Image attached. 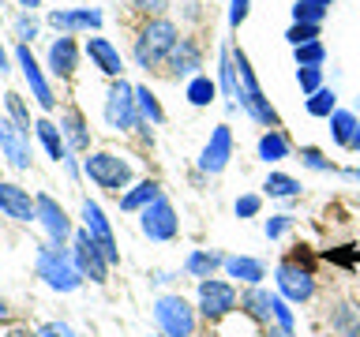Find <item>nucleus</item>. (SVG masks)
Masks as SVG:
<instances>
[{
	"instance_id": "obj_1",
	"label": "nucleus",
	"mask_w": 360,
	"mask_h": 337,
	"mask_svg": "<svg viewBox=\"0 0 360 337\" xmlns=\"http://www.w3.org/2000/svg\"><path fill=\"white\" fill-rule=\"evenodd\" d=\"M176 45H180V30H176L173 19H165V15L146 19L139 38H135V64L146 67V72H150V67H162V64H169V56H173Z\"/></svg>"
},
{
	"instance_id": "obj_2",
	"label": "nucleus",
	"mask_w": 360,
	"mask_h": 337,
	"mask_svg": "<svg viewBox=\"0 0 360 337\" xmlns=\"http://www.w3.org/2000/svg\"><path fill=\"white\" fill-rule=\"evenodd\" d=\"M233 64H236V75H240V109H244L255 124H263L266 131H278V128H281V117H278V109L270 105V98L263 94V86H259L248 53H244V49H233Z\"/></svg>"
},
{
	"instance_id": "obj_3",
	"label": "nucleus",
	"mask_w": 360,
	"mask_h": 337,
	"mask_svg": "<svg viewBox=\"0 0 360 337\" xmlns=\"http://www.w3.org/2000/svg\"><path fill=\"white\" fill-rule=\"evenodd\" d=\"M34 266H38V277L53 292H75L79 285H83V274H79V266L72 258V247L41 244L38 255H34Z\"/></svg>"
},
{
	"instance_id": "obj_4",
	"label": "nucleus",
	"mask_w": 360,
	"mask_h": 337,
	"mask_svg": "<svg viewBox=\"0 0 360 337\" xmlns=\"http://www.w3.org/2000/svg\"><path fill=\"white\" fill-rule=\"evenodd\" d=\"M154 326L162 337H195L199 308H191L180 292H165L154 300Z\"/></svg>"
},
{
	"instance_id": "obj_5",
	"label": "nucleus",
	"mask_w": 360,
	"mask_h": 337,
	"mask_svg": "<svg viewBox=\"0 0 360 337\" xmlns=\"http://www.w3.org/2000/svg\"><path fill=\"white\" fill-rule=\"evenodd\" d=\"M83 173H86L90 184L109 191V195H120V191L131 184V161H124V157L112 154V150H94L83 161Z\"/></svg>"
},
{
	"instance_id": "obj_6",
	"label": "nucleus",
	"mask_w": 360,
	"mask_h": 337,
	"mask_svg": "<svg viewBox=\"0 0 360 337\" xmlns=\"http://www.w3.org/2000/svg\"><path fill=\"white\" fill-rule=\"evenodd\" d=\"M101 117L112 131H131L139 128V105H135V86L128 79H112V86L105 90V105H101Z\"/></svg>"
},
{
	"instance_id": "obj_7",
	"label": "nucleus",
	"mask_w": 360,
	"mask_h": 337,
	"mask_svg": "<svg viewBox=\"0 0 360 337\" xmlns=\"http://www.w3.org/2000/svg\"><path fill=\"white\" fill-rule=\"evenodd\" d=\"M199 319L202 322H221L225 315H233L236 308H240V292H236L233 281H221V277H207L199 281Z\"/></svg>"
},
{
	"instance_id": "obj_8",
	"label": "nucleus",
	"mask_w": 360,
	"mask_h": 337,
	"mask_svg": "<svg viewBox=\"0 0 360 337\" xmlns=\"http://www.w3.org/2000/svg\"><path fill=\"white\" fill-rule=\"evenodd\" d=\"M139 229H143L146 240H154V244H173L180 236V218H176L173 202L165 195H158L150 206L139 213Z\"/></svg>"
},
{
	"instance_id": "obj_9",
	"label": "nucleus",
	"mask_w": 360,
	"mask_h": 337,
	"mask_svg": "<svg viewBox=\"0 0 360 337\" xmlns=\"http://www.w3.org/2000/svg\"><path fill=\"white\" fill-rule=\"evenodd\" d=\"M72 258H75V266H79V274H83V281H94V285H105L109 281V258L105 251L98 247V240L90 236L86 229H79L72 236Z\"/></svg>"
},
{
	"instance_id": "obj_10",
	"label": "nucleus",
	"mask_w": 360,
	"mask_h": 337,
	"mask_svg": "<svg viewBox=\"0 0 360 337\" xmlns=\"http://www.w3.org/2000/svg\"><path fill=\"white\" fill-rule=\"evenodd\" d=\"M274 281H278L281 300H289V303H308L315 296V274H311V266L297 263V258H281L278 270H274Z\"/></svg>"
},
{
	"instance_id": "obj_11",
	"label": "nucleus",
	"mask_w": 360,
	"mask_h": 337,
	"mask_svg": "<svg viewBox=\"0 0 360 337\" xmlns=\"http://www.w3.org/2000/svg\"><path fill=\"white\" fill-rule=\"evenodd\" d=\"M38 199V221H41V229H45V236H49V244L53 247H64V244H72V236H75V229H72V218L64 213V206L56 202L53 195H34Z\"/></svg>"
},
{
	"instance_id": "obj_12",
	"label": "nucleus",
	"mask_w": 360,
	"mask_h": 337,
	"mask_svg": "<svg viewBox=\"0 0 360 337\" xmlns=\"http://www.w3.org/2000/svg\"><path fill=\"white\" fill-rule=\"evenodd\" d=\"M0 157L11 168H30V131H22L11 117H0Z\"/></svg>"
},
{
	"instance_id": "obj_13",
	"label": "nucleus",
	"mask_w": 360,
	"mask_h": 337,
	"mask_svg": "<svg viewBox=\"0 0 360 337\" xmlns=\"http://www.w3.org/2000/svg\"><path fill=\"white\" fill-rule=\"evenodd\" d=\"M79 213H83V229H86L90 236H94V240H98V247L105 251V258H109L112 266H117V263H120V247H117V236H112V225H109V218H105V213H101V206H98L94 199H83V210H79Z\"/></svg>"
},
{
	"instance_id": "obj_14",
	"label": "nucleus",
	"mask_w": 360,
	"mask_h": 337,
	"mask_svg": "<svg viewBox=\"0 0 360 337\" xmlns=\"http://www.w3.org/2000/svg\"><path fill=\"white\" fill-rule=\"evenodd\" d=\"M15 64L22 67V79H27V86H30V94H34V101L49 112V109H56V94H53V86H49V79H45V72H41V64L34 60V53L27 49V45H15Z\"/></svg>"
},
{
	"instance_id": "obj_15",
	"label": "nucleus",
	"mask_w": 360,
	"mask_h": 337,
	"mask_svg": "<svg viewBox=\"0 0 360 337\" xmlns=\"http://www.w3.org/2000/svg\"><path fill=\"white\" fill-rule=\"evenodd\" d=\"M0 213L11 221L30 225V221H38V199H34L27 187L11 184V180H0Z\"/></svg>"
},
{
	"instance_id": "obj_16",
	"label": "nucleus",
	"mask_w": 360,
	"mask_h": 337,
	"mask_svg": "<svg viewBox=\"0 0 360 337\" xmlns=\"http://www.w3.org/2000/svg\"><path fill=\"white\" fill-rule=\"evenodd\" d=\"M229 157H233V131H229V124H218V128L210 131L207 146H202V154H199V168L210 176H218V173H225Z\"/></svg>"
},
{
	"instance_id": "obj_17",
	"label": "nucleus",
	"mask_w": 360,
	"mask_h": 337,
	"mask_svg": "<svg viewBox=\"0 0 360 337\" xmlns=\"http://www.w3.org/2000/svg\"><path fill=\"white\" fill-rule=\"evenodd\" d=\"M45 22L56 34H79V30H98L101 27V11L98 8H53Z\"/></svg>"
},
{
	"instance_id": "obj_18",
	"label": "nucleus",
	"mask_w": 360,
	"mask_h": 337,
	"mask_svg": "<svg viewBox=\"0 0 360 337\" xmlns=\"http://www.w3.org/2000/svg\"><path fill=\"white\" fill-rule=\"evenodd\" d=\"M45 67H49L56 79H72V75H75V67H79V45H75L72 34H60V38L49 41Z\"/></svg>"
},
{
	"instance_id": "obj_19",
	"label": "nucleus",
	"mask_w": 360,
	"mask_h": 337,
	"mask_svg": "<svg viewBox=\"0 0 360 337\" xmlns=\"http://www.w3.org/2000/svg\"><path fill=\"white\" fill-rule=\"evenodd\" d=\"M83 53L90 56V64H94L101 75H109V79H120V75H124V56H120V49H117L109 38H101V34L86 38Z\"/></svg>"
},
{
	"instance_id": "obj_20",
	"label": "nucleus",
	"mask_w": 360,
	"mask_h": 337,
	"mask_svg": "<svg viewBox=\"0 0 360 337\" xmlns=\"http://www.w3.org/2000/svg\"><path fill=\"white\" fill-rule=\"evenodd\" d=\"M326 326L334 337H360V303L356 300H334L326 308Z\"/></svg>"
},
{
	"instance_id": "obj_21",
	"label": "nucleus",
	"mask_w": 360,
	"mask_h": 337,
	"mask_svg": "<svg viewBox=\"0 0 360 337\" xmlns=\"http://www.w3.org/2000/svg\"><path fill=\"white\" fill-rule=\"evenodd\" d=\"M240 311L263 330V326L274 322V296L263 285H248V289H240Z\"/></svg>"
},
{
	"instance_id": "obj_22",
	"label": "nucleus",
	"mask_w": 360,
	"mask_h": 337,
	"mask_svg": "<svg viewBox=\"0 0 360 337\" xmlns=\"http://www.w3.org/2000/svg\"><path fill=\"white\" fill-rule=\"evenodd\" d=\"M202 45L191 41V38H180V45L173 49V56H169V72H173V79H195L202 75Z\"/></svg>"
},
{
	"instance_id": "obj_23",
	"label": "nucleus",
	"mask_w": 360,
	"mask_h": 337,
	"mask_svg": "<svg viewBox=\"0 0 360 337\" xmlns=\"http://www.w3.org/2000/svg\"><path fill=\"white\" fill-rule=\"evenodd\" d=\"M60 135H64L68 150H75V154L90 150V124H86V117L79 109H64L60 112Z\"/></svg>"
},
{
	"instance_id": "obj_24",
	"label": "nucleus",
	"mask_w": 360,
	"mask_h": 337,
	"mask_svg": "<svg viewBox=\"0 0 360 337\" xmlns=\"http://www.w3.org/2000/svg\"><path fill=\"white\" fill-rule=\"evenodd\" d=\"M225 274L233 277V285L240 281V285H263V277H266V266L259 263V258H248V255H225Z\"/></svg>"
},
{
	"instance_id": "obj_25",
	"label": "nucleus",
	"mask_w": 360,
	"mask_h": 337,
	"mask_svg": "<svg viewBox=\"0 0 360 337\" xmlns=\"http://www.w3.org/2000/svg\"><path fill=\"white\" fill-rule=\"evenodd\" d=\"M162 195V184L158 180H143V184H135V187H128L120 195V210H128V213H143L150 202Z\"/></svg>"
},
{
	"instance_id": "obj_26",
	"label": "nucleus",
	"mask_w": 360,
	"mask_h": 337,
	"mask_svg": "<svg viewBox=\"0 0 360 337\" xmlns=\"http://www.w3.org/2000/svg\"><path fill=\"white\" fill-rule=\"evenodd\" d=\"M34 131H38V139L45 146V154L53 157V161H68V143H64V135H60V124H53V120H34Z\"/></svg>"
},
{
	"instance_id": "obj_27",
	"label": "nucleus",
	"mask_w": 360,
	"mask_h": 337,
	"mask_svg": "<svg viewBox=\"0 0 360 337\" xmlns=\"http://www.w3.org/2000/svg\"><path fill=\"white\" fill-rule=\"evenodd\" d=\"M289 154H292V146H289V135L281 131V128L259 135V161L274 165V161H285Z\"/></svg>"
},
{
	"instance_id": "obj_28",
	"label": "nucleus",
	"mask_w": 360,
	"mask_h": 337,
	"mask_svg": "<svg viewBox=\"0 0 360 337\" xmlns=\"http://www.w3.org/2000/svg\"><path fill=\"white\" fill-rule=\"evenodd\" d=\"M218 90L225 98H240V75H236L229 45H221V53H218Z\"/></svg>"
},
{
	"instance_id": "obj_29",
	"label": "nucleus",
	"mask_w": 360,
	"mask_h": 337,
	"mask_svg": "<svg viewBox=\"0 0 360 337\" xmlns=\"http://www.w3.org/2000/svg\"><path fill=\"white\" fill-rule=\"evenodd\" d=\"M221 266H225V255H218V251H191L184 258V270H188L191 277H199V281L214 277Z\"/></svg>"
},
{
	"instance_id": "obj_30",
	"label": "nucleus",
	"mask_w": 360,
	"mask_h": 337,
	"mask_svg": "<svg viewBox=\"0 0 360 337\" xmlns=\"http://www.w3.org/2000/svg\"><path fill=\"white\" fill-rule=\"evenodd\" d=\"M184 98H188V105H210L214 98H218V79H210V75H195V79H188V86H184Z\"/></svg>"
},
{
	"instance_id": "obj_31",
	"label": "nucleus",
	"mask_w": 360,
	"mask_h": 337,
	"mask_svg": "<svg viewBox=\"0 0 360 337\" xmlns=\"http://www.w3.org/2000/svg\"><path fill=\"white\" fill-rule=\"evenodd\" d=\"M356 124H360V117H356L353 109H338L334 117H330V139H334L338 146H345V150H349V143H353Z\"/></svg>"
},
{
	"instance_id": "obj_32",
	"label": "nucleus",
	"mask_w": 360,
	"mask_h": 337,
	"mask_svg": "<svg viewBox=\"0 0 360 337\" xmlns=\"http://www.w3.org/2000/svg\"><path fill=\"white\" fill-rule=\"evenodd\" d=\"M304 109H308V117H315V120H330L338 112V94L330 86H323V90H315V94L304 101Z\"/></svg>"
},
{
	"instance_id": "obj_33",
	"label": "nucleus",
	"mask_w": 360,
	"mask_h": 337,
	"mask_svg": "<svg viewBox=\"0 0 360 337\" xmlns=\"http://www.w3.org/2000/svg\"><path fill=\"white\" fill-rule=\"evenodd\" d=\"M263 191L270 199H297L300 195V180L289 176V173H270L263 180Z\"/></svg>"
},
{
	"instance_id": "obj_34",
	"label": "nucleus",
	"mask_w": 360,
	"mask_h": 337,
	"mask_svg": "<svg viewBox=\"0 0 360 337\" xmlns=\"http://www.w3.org/2000/svg\"><path fill=\"white\" fill-rule=\"evenodd\" d=\"M135 105H139V117L146 124H165V109H162V101L150 94V86H135Z\"/></svg>"
},
{
	"instance_id": "obj_35",
	"label": "nucleus",
	"mask_w": 360,
	"mask_h": 337,
	"mask_svg": "<svg viewBox=\"0 0 360 337\" xmlns=\"http://www.w3.org/2000/svg\"><path fill=\"white\" fill-rule=\"evenodd\" d=\"M292 60H297V67H323L326 64V45L323 41L297 45V49H292Z\"/></svg>"
},
{
	"instance_id": "obj_36",
	"label": "nucleus",
	"mask_w": 360,
	"mask_h": 337,
	"mask_svg": "<svg viewBox=\"0 0 360 337\" xmlns=\"http://www.w3.org/2000/svg\"><path fill=\"white\" fill-rule=\"evenodd\" d=\"M326 19V8L315 4V0H297L292 4V22H308V27H323Z\"/></svg>"
},
{
	"instance_id": "obj_37",
	"label": "nucleus",
	"mask_w": 360,
	"mask_h": 337,
	"mask_svg": "<svg viewBox=\"0 0 360 337\" xmlns=\"http://www.w3.org/2000/svg\"><path fill=\"white\" fill-rule=\"evenodd\" d=\"M319 30L323 27H308V22H292V27L285 30V41L297 49V45H308V41H319Z\"/></svg>"
},
{
	"instance_id": "obj_38",
	"label": "nucleus",
	"mask_w": 360,
	"mask_h": 337,
	"mask_svg": "<svg viewBox=\"0 0 360 337\" xmlns=\"http://www.w3.org/2000/svg\"><path fill=\"white\" fill-rule=\"evenodd\" d=\"M4 109H8L4 117H11L22 131H30V112H27V105H22L19 94H4Z\"/></svg>"
},
{
	"instance_id": "obj_39",
	"label": "nucleus",
	"mask_w": 360,
	"mask_h": 337,
	"mask_svg": "<svg viewBox=\"0 0 360 337\" xmlns=\"http://www.w3.org/2000/svg\"><path fill=\"white\" fill-rule=\"evenodd\" d=\"M297 83L304 90V98H311L315 90H323V67H297Z\"/></svg>"
},
{
	"instance_id": "obj_40",
	"label": "nucleus",
	"mask_w": 360,
	"mask_h": 337,
	"mask_svg": "<svg viewBox=\"0 0 360 337\" xmlns=\"http://www.w3.org/2000/svg\"><path fill=\"white\" fill-rule=\"evenodd\" d=\"M300 165L315 168V173H330V157H323V150H315V146H300Z\"/></svg>"
},
{
	"instance_id": "obj_41",
	"label": "nucleus",
	"mask_w": 360,
	"mask_h": 337,
	"mask_svg": "<svg viewBox=\"0 0 360 337\" xmlns=\"http://www.w3.org/2000/svg\"><path fill=\"white\" fill-rule=\"evenodd\" d=\"M289 229H292V218H289V213H274V218H270V221L263 225L266 240H278V236H285Z\"/></svg>"
},
{
	"instance_id": "obj_42",
	"label": "nucleus",
	"mask_w": 360,
	"mask_h": 337,
	"mask_svg": "<svg viewBox=\"0 0 360 337\" xmlns=\"http://www.w3.org/2000/svg\"><path fill=\"white\" fill-rule=\"evenodd\" d=\"M15 34H19V45L34 41V34H38V19H34L30 11H22V15L15 19Z\"/></svg>"
},
{
	"instance_id": "obj_43",
	"label": "nucleus",
	"mask_w": 360,
	"mask_h": 337,
	"mask_svg": "<svg viewBox=\"0 0 360 337\" xmlns=\"http://www.w3.org/2000/svg\"><path fill=\"white\" fill-rule=\"evenodd\" d=\"M34 337H75V330L68 322H45V326H38V330H34Z\"/></svg>"
},
{
	"instance_id": "obj_44",
	"label": "nucleus",
	"mask_w": 360,
	"mask_h": 337,
	"mask_svg": "<svg viewBox=\"0 0 360 337\" xmlns=\"http://www.w3.org/2000/svg\"><path fill=\"white\" fill-rule=\"evenodd\" d=\"M259 206H263V199H259V195H240L233 210H236V218H255Z\"/></svg>"
},
{
	"instance_id": "obj_45",
	"label": "nucleus",
	"mask_w": 360,
	"mask_h": 337,
	"mask_svg": "<svg viewBox=\"0 0 360 337\" xmlns=\"http://www.w3.org/2000/svg\"><path fill=\"white\" fill-rule=\"evenodd\" d=\"M274 326H281V330H292V311H289V300L274 296Z\"/></svg>"
},
{
	"instance_id": "obj_46",
	"label": "nucleus",
	"mask_w": 360,
	"mask_h": 337,
	"mask_svg": "<svg viewBox=\"0 0 360 337\" xmlns=\"http://www.w3.org/2000/svg\"><path fill=\"white\" fill-rule=\"evenodd\" d=\"M252 11V0H229V27H240Z\"/></svg>"
},
{
	"instance_id": "obj_47",
	"label": "nucleus",
	"mask_w": 360,
	"mask_h": 337,
	"mask_svg": "<svg viewBox=\"0 0 360 337\" xmlns=\"http://www.w3.org/2000/svg\"><path fill=\"white\" fill-rule=\"evenodd\" d=\"M131 8H139V11H146L150 19H158V15L169 8V0H131Z\"/></svg>"
},
{
	"instance_id": "obj_48",
	"label": "nucleus",
	"mask_w": 360,
	"mask_h": 337,
	"mask_svg": "<svg viewBox=\"0 0 360 337\" xmlns=\"http://www.w3.org/2000/svg\"><path fill=\"white\" fill-rule=\"evenodd\" d=\"M259 337H297V333H292V330H281V326L270 322V326H263V330H259Z\"/></svg>"
},
{
	"instance_id": "obj_49",
	"label": "nucleus",
	"mask_w": 360,
	"mask_h": 337,
	"mask_svg": "<svg viewBox=\"0 0 360 337\" xmlns=\"http://www.w3.org/2000/svg\"><path fill=\"white\" fill-rule=\"evenodd\" d=\"M11 319H15V311H11V303H8V300H0V326H8Z\"/></svg>"
},
{
	"instance_id": "obj_50",
	"label": "nucleus",
	"mask_w": 360,
	"mask_h": 337,
	"mask_svg": "<svg viewBox=\"0 0 360 337\" xmlns=\"http://www.w3.org/2000/svg\"><path fill=\"white\" fill-rule=\"evenodd\" d=\"M8 72H11V53L0 45V75H8Z\"/></svg>"
},
{
	"instance_id": "obj_51",
	"label": "nucleus",
	"mask_w": 360,
	"mask_h": 337,
	"mask_svg": "<svg viewBox=\"0 0 360 337\" xmlns=\"http://www.w3.org/2000/svg\"><path fill=\"white\" fill-rule=\"evenodd\" d=\"M41 4H45V0H19L22 11H34V8H41Z\"/></svg>"
},
{
	"instance_id": "obj_52",
	"label": "nucleus",
	"mask_w": 360,
	"mask_h": 337,
	"mask_svg": "<svg viewBox=\"0 0 360 337\" xmlns=\"http://www.w3.org/2000/svg\"><path fill=\"white\" fill-rule=\"evenodd\" d=\"M349 150L360 154V124H356V131H353V143H349Z\"/></svg>"
},
{
	"instance_id": "obj_53",
	"label": "nucleus",
	"mask_w": 360,
	"mask_h": 337,
	"mask_svg": "<svg viewBox=\"0 0 360 337\" xmlns=\"http://www.w3.org/2000/svg\"><path fill=\"white\" fill-rule=\"evenodd\" d=\"M345 176H349V180H360V165H356V168H345Z\"/></svg>"
},
{
	"instance_id": "obj_54",
	"label": "nucleus",
	"mask_w": 360,
	"mask_h": 337,
	"mask_svg": "<svg viewBox=\"0 0 360 337\" xmlns=\"http://www.w3.org/2000/svg\"><path fill=\"white\" fill-rule=\"evenodd\" d=\"M8 337H34V333H30V330H11Z\"/></svg>"
},
{
	"instance_id": "obj_55",
	"label": "nucleus",
	"mask_w": 360,
	"mask_h": 337,
	"mask_svg": "<svg viewBox=\"0 0 360 337\" xmlns=\"http://www.w3.org/2000/svg\"><path fill=\"white\" fill-rule=\"evenodd\" d=\"M315 4H323V8H330V4H334V0H315Z\"/></svg>"
}]
</instances>
